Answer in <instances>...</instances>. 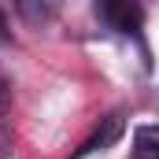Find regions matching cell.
Listing matches in <instances>:
<instances>
[{
    "label": "cell",
    "mask_w": 159,
    "mask_h": 159,
    "mask_svg": "<svg viewBox=\"0 0 159 159\" xmlns=\"http://www.w3.org/2000/svg\"><path fill=\"white\" fill-rule=\"evenodd\" d=\"M11 107V81L4 78V70H0V115Z\"/></svg>",
    "instance_id": "5"
},
{
    "label": "cell",
    "mask_w": 159,
    "mask_h": 159,
    "mask_svg": "<svg viewBox=\"0 0 159 159\" xmlns=\"http://www.w3.org/2000/svg\"><path fill=\"white\" fill-rule=\"evenodd\" d=\"M15 7H19V15L26 22H41L44 19V4L41 0H15Z\"/></svg>",
    "instance_id": "4"
},
{
    "label": "cell",
    "mask_w": 159,
    "mask_h": 159,
    "mask_svg": "<svg viewBox=\"0 0 159 159\" xmlns=\"http://www.w3.org/2000/svg\"><path fill=\"white\" fill-rule=\"evenodd\" d=\"M122 129H126V126H122V115H119V111H115V115H107L104 126H100V129H96V133H93V137L78 148V159L89 156V152H100V148H111V144L122 137Z\"/></svg>",
    "instance_id": "2"
},
{
    "label": "cell",
    "mask_w": 159,
    "mask_h": 159,
    "mask_svg": "<svg viewBox=\"0 0 159 159\" xmlns=\"http://www.w3.org/2000/svg\"><path fill=\"white\" fill-rule=\"evenodd\" d=\"M133 159H159V126H141L133 133Z\"/></svg>",
    "instance_id": "3"
},
{
    "label": "cell",
    "mask_w": 159,
    "mask_h": 159,
    "mask_svg": "<svg viewBox=\"0 0 159 159\" xmlns=\"http://www.w3.org/2000/svg\"><path fill=\"white\" fill-rule=\"evenodd\" d=\"M96 15L119 30V34H137L144 26V7L141 0H96Z\"/></svg>",
    "instance_id": "1"
}]
</instances>
